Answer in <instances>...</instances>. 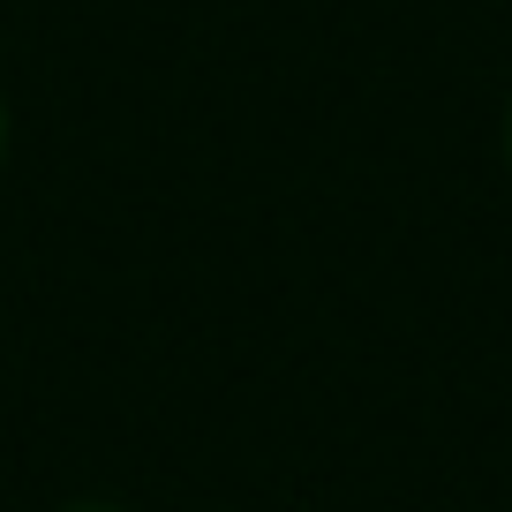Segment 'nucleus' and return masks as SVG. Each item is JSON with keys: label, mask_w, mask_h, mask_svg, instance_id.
<instances>
[{"label": "nucleus", "mask_w": 512, "mask_h": 512, "mask_svg": "<svg viewBox=\"0 0 512 512\" xmlns=\"http://www.w3.org/2000/svg\"><path fill=\"white\" fill-rule=\"evenodd\" d=\"M68 512H121V505H68Z\"/></svg>", "instance_id": "1"}, {"label": "nucleus", "mask_w": 512, "mask_h": 512, "mask_svg": "<svg viewBox=\"0 0 512 512\" xmlns=\"http://www.w3.org/2000/svg\"><path fill=\"white\" fill-rule=\"evenodd\" d=\"M505 151H512V121H505Z\"/></svg>", "instance_id": "2"}, {"label": "nucleus", "mask_w": 512, "mask_h": 512, "mask_svg": "<svg viewBox=\"0 0 512 512\" xmlns=\"http://www.w3.org/2000/svg\"><path fill=\"white\" fill-rule=\"evenodd\" d=\"M0 144H8V121H0Z\"/></svg>", "instance_id": "3"}]
</instances>
